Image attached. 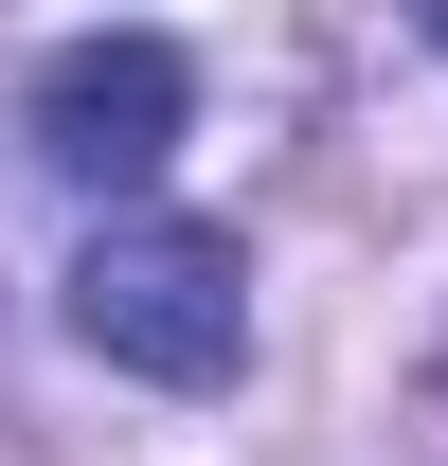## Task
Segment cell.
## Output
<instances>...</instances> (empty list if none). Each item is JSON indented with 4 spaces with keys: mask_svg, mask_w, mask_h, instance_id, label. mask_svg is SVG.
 <instances>
[{
    "mask_svg": "<svg viewBox=\"0 0 448 466\" xmlns=\"http://www.w3.org/2000/svg\"><path fill=\"white\" fill-rule=\"evenodd\" d=\"M179 108H198V72H179V36H72V55H36V162L55 179H162Z\"/></svg>",
    "mask_w": 448,
    "mask_h": 466,
    "instance_id": "7a4b0ae2",
    "label": "cell"
},
{
    "mask_svg": "<svg viewBox=\"0 0 448 466\" xmlns=\"http://www.w3.org/2000/svg\"><path fill=\"white\" fill-rule=\"evenodd\" d=\"M72 341L108 359V377L216 395L233 359H251V269H233V233H198V216H108L90 251H72Z\"/></svg>",
    "mask_w": 448,
    "mask_h": 466,
    "instance_id": "6da1fadb",
    "label": "cell"
}]
</instances>
